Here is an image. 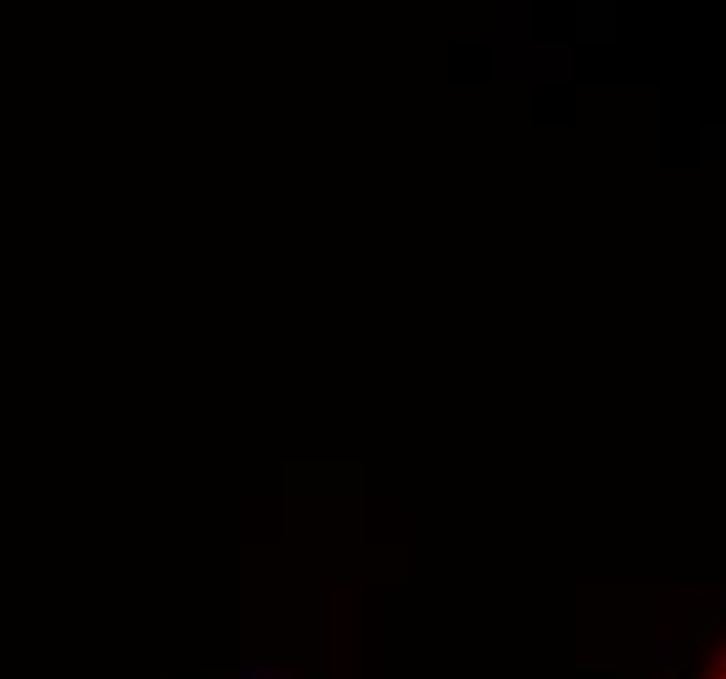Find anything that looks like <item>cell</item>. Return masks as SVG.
<instances>
[{
  "instance_id": "6da1fadb",
  "label": "cell",
  "mask_w": 726,
  "mask_h": 679,
  "mask_svg": "<svg viewBox=\"0 0 726 679\" xmlns=\"http://www.w3.org/2000/svg\"><path fill=\"white\" fill-rule=\"evenodd\" d=\"M711 679H726V675H711Z\"/></svg>"
}]
</instances>
